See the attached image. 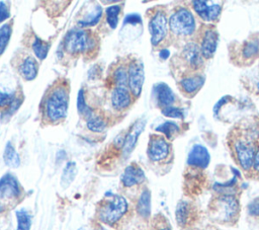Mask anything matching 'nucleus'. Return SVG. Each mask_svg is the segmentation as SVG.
Listing matches in <instances>:
<instances>
[{
    "instance_id": "38",
    "label": "nucleus",
    "mask_w": 259,
    "mask_h": 230,
    "mask_svg": "<svg viewBox=\"0 0 259 230\" xmlns=\"http://www.w3.org/2000/svg\"><path fill=\"white\" fill-rule=\"evenodd\" d=\"M14 98V92H4L0 90V107H7Z\"/></svg>"
},
{
    "instance_id": "17",
    "label": "nucleus",
    "mask_w": 259,
    "mask_h": 230,
    "mask_svg": "<svg viewBox=\"0 0 259 230\" xmlns=\"http://www.w3.org/2000/svg\"><path fill=\"white\" fill-rule=\"evenodd\" d=\"M131 91L127 86H115L111 92V105L115 110H123L132 103Z\"/></svg>"
},
{
    "instance_id": "42",
    "label": "nucleus",
    "mask_w": 259,
    "mask_h": 230,
    "mask_svg": "<svg viewBox=\"0 0 259 230\" xmlns=\"http://www.w3.org/2000/svg\"><path fill=\"white\" fill-rule=\"evenodd\" d=\"M159 230H171V228H170V227H168V226H164V227L160 228Z\"/></svg>"
},
{
    "instance_id": "11",
    "label": "nucleus",
    "mask_w": 259,
    "mask_h": 230,
    "mask_svg": "<svg viewBox=\"0 0 259 230\" xmlns=\"http://www.w3.org/2000/svg\"><path fill=\"white\" fill-rule=\"evenodd\" d=\"M170 154V145L167 140L158 135L150 138L148 146V156L154 162H161L165 160Z\"/></svg>"
},
{
    "instance_id": "3",
    "label": "nucleus",
    "mask_w": 259,
    "mask_h": 230,
    "mask_svg": "<svg viewBox=\"0 0 259 230\" xmlns=\"http://www.w3.org/2000/svg\"><path fill=\"white\" fill-rule=\"evenodd\" d=\"M69 93L66 87L56 86L48 94L45 100V114L47 120L52 123L63 120L68 112Z\"/></svg>"
},
{
    "instance_id": "27",
    "label": "nucleus",
    "mask_w": 259,
    "mask_h": 230,
    "mask_svg": "<svg viewBox=\"0 0 259 230\" xmlns=\"http://www.w3.org/2000/svg\"><path fill=\"white\" fill-rule=\"evenodd\" d=\"M84 94H85L84 90L80 89L79 92H78V96H77V109H78L80 114H82L84 118H86L88 120V119H90L92 117L93 110L86 103L85 95Z\"/></svg>"
},
{
    "instance_id": "30",
    "label": "nucleus",
    "mask_w": 259,
    "mask_h": 230,
    "mask_svg": "<svg viewBox=\"0 0 259 230\" xmlns=\"http://www.w3.org/2000/svg\"><path fill=\"white\" fill-rule=\"evenodd\" d=\"M86 127L93 133H102L106 129V122L100 117H91L86 122Z\"/></svg>"
},
{
    "instance_id": "20",
    "label": "nucleus",
    "mask_w": 259,
    "mask_h": 230,
    "mask_svg": "<svg viewBox=\"0 0 259 230\" xmlns=\"http://www.w3.org/2000/svg\"><path fill=\"white\" fill-rule=\"evenodd\" d=\"M203 83H204V77L202 75H193V76L182 78L179 85L182 92L185 95L192 97L202 87Z\"/></svg>"
},
{
    "instance_id": "10",
    "label": "nucleus",
    "mask_w": 259,
    "mask_h": 230,
    "mask_svg": "<svg viewBox=\"0 0 259 230\" xmlns=\"http://www.w3.org/2000/svg\"><path fill=\"white\" fill-rule=\"evenodd\" d=\"M192 7L202 20L211 22L219 19L223 5L218 1H193Z\"/></svg>"
},
{
    "instance_id": "1",
    "label": "nucleus",
    "mask_w": 259,
    "mask_h": 230,
    "mask_svg": "<svg viewBox=\"0 0 259 230\" xmlns=\"http://www.w3.org/2000/svg\"><path fill=\"white\" fill-rule=\"evenodd\" d=\"M228 146L234 161L246 172H251L254 155L259 143V135L254 128L238 124L229 133L227 137Z\"/></svg>"
},
{
    "instance_id": "40",
    "label": "nucleus",
    "mask_w": 259,
    "mask_h": 230,
    "mask_svg": "<svg viewBox=\"0 0 259 230\" xmlns=\"http://www.w3.org/2000/svg\"><path fill=\"white\" fill-rule=\"evenodd\" d=\"M10 16V13H9V8H8V5L1 1L0 2V23L4 20H6L8 17Z\"/></svg>"
},
{
    "instance_id": "12",
    "label": "nucleus",
    "mask_w": 259,
    "mask_h": 230,
    "mask_svg": "<svg viewBox=\"0 0 259 230\" xmlns=\"http://www.w3.org/2000/svg\"><path fill=\"white\" fill-rule=\"evenodd\" d=\"M219 41V34L213 25H206L201 34L200 39V51L201 55L205 59H210L217 49Z\"/></svg>"
},
{
    "instance_id": "22",
    "label": "nucleus",
    "mask_w": 259,
    "mask_h": 230,
    "mask_svg": "<svg viewBox=\"0 0 259 230\" xmlns=\"http://www.w3.org/2000/svg\"><path fill=\"white\" fill-rule=\"evenodd\" d=\"M19 73L25 80H33L37 75V64L32 57H26L19 66Z\"/></svg>"
},
{
    "instance_id": "13",
    "label": "nucleus",
    "mask_w": 259,
    "mask_h": 230,
    "mask_svg": "<svg viewBox=\"0 0 259 230\" xmlns=\"http://www.w3.org/2000/svg\"><path fill=\"white\" fill-rule=\"evenodd\" d=\"M20 185L13 174L6 173L0 178V199L14 200L20 196Z\"/></svg>"
},
{
    "instance_id": "28",
    "label": "nucleus",
    "mask_w": 259,
    "mask_h": 230,
    "mask_svg": "<svg viewBox=\"0 0 259 230\" xmlns=\"http://www.w3.org/2000/svg\"><path fill=\"white\" fill-rule=\"evenodd\" d=\"M16 220H17L16 230H29L30 229L31 216L26 210H24V209L18 210L16 212Z\"/></svg>"
},
{
    "instance_id": "15",
    "label": "nucleus",
    "mask_w": 259,
    "mask_h": 230,
    "mask_svg": "<svg viewBox=\"0 0 259 230\" xmlns=\"http://www.w3.org/2000/svg\"><path fill=\"white\" fill-rule=\"evenodd\" d=\"M210 162V155L205 147L195 145L187 157L188 166L196 169H205Z\"/></svg>"
},
{
    "instance_id": "34",
    "label": "nucleus",
    "mask_w": 259,
    "mask_h": 230,
    "mask_svg": "<svg viewBox=\"0 0 259 230\" xmlns=\"http://www.w3.org/2000/svg\"><path fill=\"white\" fill-rule=\"evenodd\" d=\"M115 86H127V70L123 66H118L112 74Z\"/></svg>"
},
{
    "instance_id": "23",
    "label": "nucleus",
    "mask_w": 259,
    "mask_h": 230,
    "mask_svg": "<svg viewBox=\"0 0 259 230\" xmlns=\"http://www.w3.org/2000/svg\"><path fill=\"white\" fill-rule=\"evenodd\" d=\"M137 211L143 218H148L151 214V194L148 189H144L138 200Z\"/></svg>"
},
{
    "instance_id": "4",
    "label": "nucleus",
    "mask_w": 259,
    "mask_h": 230,
    "mask_svg": "<svg viewBox=\"0 0 259 230\" xmlns=\"http://www.w3.org/2000/svg\"><path fill=\"white\" fill-rule=\"evenodd\" d=\"M127 211V202L121 196H112L98 208V219L105 224L116 223Z\"/></svg>"
},
{
    "instance_id": "2",
    "label": "nucleus",
    "mask_w": 259,
    "mask_h": 230,
    "mask_svg": "<svg viewBox=\"0 0 259 230\" xmlns=\"http://www.w3.org/2000/svg\"><path fill=\"white\" fill-rule=\"evenodd\" d=\"M208 210L214 221L224 225H233L240 215L239 200L234 194H221L210 201Z\"/></svg>"
},
{
    "instance_id": "5",
    "label": "nucleus",
    "mask_w": 259,
    "mask_h": 230,
    "mask_svg": "<svg viewBox=\"0 0 259 230\" xmlns=\"http://www.w3.org/2000/svg\"><path fill=\"white\" fill-rule=\"evenodd\" d=\"M94 47V37L85 29H71L64 40V48L71 55L85 54Z\"/></svg>"
},
{
    "instance_id": "21",
    "label": "nucleus",
    "mask_w": 259,
    "mask_h": 230,
    "mask_svg": "<svg viewBox=\"0 0 259 230\" xmlns=\"http://www.w3.org/2000/svg\"><path fill=\"white\" fill-rule=\"evenodd\" d=\"M154 93L157 98V102L162 108L172 106L175 101V95L171 88L166 83H158L154 87Z\"/></svg>"
},
{
    "instance_id": "37",
    "label": "nucleus",
    "mask_w": 259,
    "mask_h": 230,
    "mask_svg": "<svg viewBox=\"0 0 259 230\" xmlns=\"http://www.w3.org/2000/svg\"><path fill=\"white\" fill-rule=\"evenodd\" d=\"M20 104H21V99H20L19 97H15V98L11 101V103L6 107V109L4 110V112H3L4 118H9V117H11V116L18 109V107L20 106Z\"/></svg>"
},
{
    "instance_id": "43",
    "label": "nucleus",
    "mask_w": 259,
    "mask_h": 230,
    "mask_svg": "<svg viewBox=\"0 0 259 230\" xmlns=\"http://www.w3.org/2000/svg\"><path fill=\"white\" fill-rule=\"evenodd\" d=\"M256 93H259V81L256 83Z\"/></svg>"
},
{
    "instance_id": "36",
    "label": "nucleus",
    "mask_w": 259,
    "mask_h": 230,
    "mask_svg": "<svg viewBox=\"0 0 259 230\" xmlns=\"http://www.w3.org/2000/svg\"><path fill=\"white\" fill-rule=\"evenodd\" d=\"M162 113L168 118H175V119H183V112L180 108L175 106H168L162 108Z\"/></svg>"
},
{
    "instance_id": "6",
    "label": "nucleus",
    "mask_w": 259,
    "mask_h": 230,
    "mask_svg": "<svg viewBox=\"0 0 259 230\" xmlns=\"http://www.w3.org/2000/svg\"><path fill=\"white\" fill-rule=\"evenodd\" d=\"M170 31L180 37L191 35L195 30V19L186 8H179L169 18Z\"/></svg>"
},
{
    "instance_id": "19",
    "label": "nucleus",
    "mask_w": 259,
    "mask_h": 230,
    "mask_svg": "<svg viewBox=\"0 0 259 230\" xmlns=\"http://www.w3.org/2000/svg\"><path fill=\"white\" fill-rule=\"evenodd\" d=\"M144 180H145V173L143 169L136 163H133L126 166L121 175V182L126 187L140 184Z\"/></svg>"
},
{
    "instance_id": "39",
    "label": "nucleus",
    "mask_w": 259,
    "mask_h": 230,
    "mask_svg": "<svg viewBox=\"0 0 259 230\" xmlns=\"http://www.w3.org/2000/svg\"><path fill=\"white\" fill-rule=\"evenodd\" d=\"M142 22V17L138 13H131L124 17L123 24H138Z\"/></svg>"
},
{
    "instance_id": "16",
    "label": "nucleus",
    "mask_w": 259,
    "mask_h": 230,
    "mask_svg": "<svg viewBox=\"0 0 259 230\" xmlns=\"http://www.w3.org/2000/svg\"><path fill=\"white\" fill-rule=\"evenodd\" d=\"M182 58L192 71H198L202 66V55L199 46L196 44H187L182 51Z\"/></svg>"
},
{
    "instance_id": "33",
    "label": "nucleus",
    "mask_w": 259,
    "mask_h": 230,
    "mask_svg": "<svg viewBox=\"0 0 259 230\" xmlns=\"http://www.w3.org/2000/svg\"><path fill=\"white\" fill-rule=\"evenodd\" d=\"M156 131L164 134L167 139H172L174 136H176L178 134L179 128L176 124H174L172 122H166V123L160 125L158 128H156Z\"/></svg>"
},
{
    "instance_id": "26",
    "label": "nucleus",
    "mask_w": 259,
    "mask_h": 230,
    "mask_svg": "<svg viewBox=\"0 0 259 230\" xmlns=\"http://www.w3.org/2000/svg\"><path fill=\"white\" fill-rule=\"evenodd\" d=\"M50 47L51 46L49 43L40 40L38 36L34 37L32 45H31L32 51L38 60H44L47 58L48 53L50 51Z\"/></svg>"
},
{
    "instance_id": "29",
    "label": "nucleus",
    "mask_w": 259,
    "mask_h": 230,
    "mask_svg": "<svg viewBox=\"0 0 259 230\" xmlns=\"http://www.w3.org/2000/svg\"><path fill=\"white\" fill-rule=\"evenodd\" d=\"M120 6L119 5H111L106 8L105 13H106V21L108 25L114 29L117 26L118 22V15L120 13Z\"/></svg>"
},
{
    "instance_id": "41",
    "label": "nucleus",
    "mask_w": 259,
    "mask_h": 230,
    "mask_svg": "<svg viewBox=\"0 0 259 230\" xmlns=\"http://www.w3.org/2000/svg\"><path fill=\"white\" fill-rule=\"evenodd\" d=\"M251 172L254 173L255 175H259V143H258L255 155H254V160H253Z\"/></svg>"
},
{
    "instance_id": "7",
    "label": "nucleus",
    "mask_w": 259,
    "mask_h": 230,
    "mask_svg": "<svg viewBox=\"0 0 259 230\" xmlns=\"http://www.w3.org/2000/svg\"><path fill=\"white\" fill-rule=\"evenodd\" d=\"M231 56H235V61L239 66H249L259 58V39L256 36L249 37L239 47H235L234 52H230Z\"/></svg>"
},
{
    "instance_id": "8",
    "label": "nucleus",
    "mask_w": 259,
    "mask_h": 230,
    "mask_svg": "<svg viewBox=\"0 0 259 230\" xmlns=\"http://www.w3.org/2000/svg\"><path fill=\"white\" fill-rule=\"evenodd\" d=\"M169 29V20L165 11L157 10L149 21V31L151 34V44L153 47L159 46L167 36Z\"/></svg>"
},
{
    "instance_id": "18",
    "label": "nucleus",
    "mask_w": 259,
    "mask_h": 230,
    "mask_svg": "<svg viewBox=\"0 0 259 230\" xmlns=\"http://www.w3.org/2000/svg\"><path fill=\"white\" fill-rule=\"evenodd\" d=\"M176 221L180 227H186L194 220L195 209L191 203L187 201H180L176 208Z\"/></svg>"
},
{
    "instance_id": "35",
    "label": "nucleus",
    "mask_w": 259,
    "mask_h": 230,
    "mask_svg": "<svg viewBox=\"0 0 259 230\" xmlns=\"http://www.w3.org/2000/svg\"><path fill=\"white\" fill-rule=\"evenodd\" d=\"M248 216L252 219L259 220V197L252 200L247 207Z\"/></svg>"
},
{
    "instance_id": "9",
    "label": "nucleus",
    "mask_w": 259,
    "mask_h": 230,
    "mask_svg": "<svg viewBox=\"0 0 259 230\" xmlns=\"http://www.w3.org/2000/svg\"><path fill=\"white\" fill-rule=\"evenodd\" d=\"M127 87L135 97H139L145 80L144 65L141 61H132L127 67Z\"/></svg>"
},
{
    "instance_id": "32",
    "label": "nucleus",
    "mask_w": 259,
    "mask_h": 230,
    "mask_svg": "<svg viewBox=\"0 0 259 230\" xmlns=\"http://www.w3.org/2000/svg\"><path fill=\"white\" fill-rule=\"evenodd\" d=\"M12 28L9 23H5L0 27V55L4 53L10 41Z\"/></svg>"
},
{
    "instance_id": "14",
    "label": "nucleus",
    "mask_w": 259,
    "mask_h": 230,
    "mask_svg": "<svg viewBox=\"0 0 259 230\" xmlns=\"http://www.w3.org/2000/svg\"><path fill=\"white\" fill-rule=\"evenodd\" d=\"M146 126V121L145 120H138L130 129L127 134L125 135L122 145H121V151L123 157H127L134 150L136 143L138 141V138L140 134L144 131Z\"/></svg>"
},
{
    "instance_id": "25",
    "label": "nucleus",
    "mask_w": 259,
    "mask_h": 230,
    "mask_svg": "<svg viewBox=\"0 0 259 230\" xmlns=\"http://www.w3.org/2000/svg\"><path fill=\"white\" fill-rule=\"evenodd\" d=\"M102 17V9L100 6L96 5L94 10L89 12L87 16H85L83 19L78 21V24L80 27H88L93 26L99 22V20Z\"/></svg>"
},
{
    "instance_id": "24",
    "label": "nucleus",
    "mask_w": 259,
    "mask_h": 230,
    "mask_svg": "<svg viewBox=\"0 0 259 230\" xmlns=\"http://www.w3.org/2000/svg\"><path fill=\"white\" fill-rule=\"evenodd\" d=\"M3 160L7 166L12 167V168H17L20 165L19 155L16 152L14 146L10 142H7L6 146L4 148Z\"/></svg>"
},
{
    "instance_id": "31",
    "label": "nucleus",
    "mask_w": 259,
    "mask_h": 230,
    "mask_svg": "<svg viewBox=\"0 0 259 230\" xmlns=\"http://www.w3.org/2000/svg\"><path fill=\"white\" fill-rule=\"evenodd\" d=\"M77 172V168H76V164L74 162H69L67 163L63 174H62V178H61V183L64 187L68 186L72 180L75 178Z\"/></svg>"
}]
</instances>
